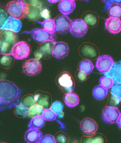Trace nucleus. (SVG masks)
Wrapping results in <instances>:
<instances>
[{"label": "nucleus", "mask_w": 121, "mask_h": 143, "mask_svg": "<svg viewBox=\"0 0 121 143\" xmlns=\"http://www.w3.org/2000/svg\"><path fill=\"white\" fill-rule=\"evenodd\" d=\"M21 91L11 81L2 80L0 81V111L11 109L20 103Z\"/></svg>", "instance_id": "1"}, {"label": "nucleus", "mask_w": 121, "mask_h": 143, "mask_svg": "<svg viewBox=\"0 0 121 143\" xmlns=\"http://www.w3.org/2000/svg\"><path fill=\"white\" fill-rule=\"evenodd\" d=\"M55 81L56 85L65 94L73 91L75 86L74 79L68 72H62L56 77Z\"/></svg>", "instance_id": "2"}, {"label": "nucleus", "mask_w": 121, "mask_h": 143, "mask_svg": "<svg viewBox=\"0 0 121 143\" xmlns=\"http://www.w3.org/2000/svg\"><path fill=\"white\" fill-rule=\"evenodd\" d=\"M31 50V46L28 42L20 41L14 45L11 54L16 59H24L29 56Z\"/></svg>", "instance_id": "3"}, {"label": "nucleus", "mask_w": 121, "mask_h": 143, "mask_svg": "<svg viewBox=\"0 0 121 143\" xmlns=\"http://www.w3.org/2000/svg\"><path fill=\"white\" fill-rule=\"evenodd\" d=\"M78 52L82 57L88 60L95 59L99 54L96 45L88 42L82 43L79 47Z\"/></svg>", "instance_id": "4"}, {"label": "nucleus", "mask_w": 121, "mask_h": 143, "mask_svg": "<svg viewBox=\"0 0 121 143\" xmlns=\"http://www.w3.org/2000/svg\"><path fill=\"white\" fill-rule=\"evenodd\" d=\"M25 2L23 0H17L9 2L6 7L5 12L9 16L18 19L23 16Z\"/></svg>", "instance_id": "5"}, {"label": "nucleus", "mask_w": 121, "mask_h": 143, "mask_svg": "<svg viewBox=\"0 0 121 143\" xmlns=\"http://www.w3.org/2000/svg\"><path fill=\"white\" fill-rule=\"evenodd\" d=\"M22 66L24 73L29 76L36 75L40 73L42 69L41 61L36 59L25 61Z\"/></svg>", "instance_id": "6"}, {"label": "nucleus", "mask_w": 121, "mask_h": 143, "mask_svg": "<svg viewBox=\"0 0 121 143\" xmlns=\"http://www.w3.org/2000/svg\"><path fill=\"white\" fill-rule=\"evenodd\" d=\"M88 28L85 23L81 19H75L71 21L69 32L73 36L80 38L85 35Z\"/></svg>", "instance_id": "7"}, {"label": "nucleus", "mask_w": 121, "mask_h": 143, "mask_svg": "<svg viewBox=\"0 0 121 143\" xmlns=\"http://www.w3.org/2000/svg\"><path fill=\"white\" fill-rule=\"evenodd\" d=\"M54 20L55 32L62 35L68 33L72 20L68 16L63 14L58 16L55 18Z\"/></svg>", "instance_id": "8"}, {"label": "nucleus", "mask_w": 121, "mask_h": 143, "mask_svg": "<svg viewBox=\"0 0 121 143\" xmlns=\"http://www.w3.org/2000/svg\"><path fill=\"white\" fill-rule=\"evenodd\" d=\"M22 33L30 34L36 42L40 44L47 41L55 40L53 34H51L41 28H35Z\"/></svg>", "instance_id": "9"}, {"label": "nucleus", "mask_w": 121, "mask_h": 143, "mask_svg": "<svg viewBox=\"0 0 121 143\" xmlns=\"http://www.w3.org/2000/svg\"><path fill=\"white\" fill-rule=\"evenodd\" d=\"M120 111L117 107L107 106L103 109L102 113L103 121L106 123L111 124L116 123L119 117Z\"/></svg>", "instance_id": "10"}, {"label": "nucleus", "mask_w": 121, "mask_h": 143, "mask_svg": "<svg viewBox=\"0 0 121 143\" xmlns=\"http://www.w3.org/2000/svg\"><path fill=\"white\" fill-rule=\"evenodd\" d=\"M114 63L111 56L104 55L100 56L97 58L95 67L99 72L104 74L109 71Z\"/></svg>", "instance_id": "11"}, {"label": "nucleus", "mask_w": 121, "mask_h": 143, "mask_svg": "<svg viewBox=\"0 0 121 143\" xmlns=\"http://www.w3.org/2000/svg\"><path fill=\"white\" fill-rule=\"evenodd\" d=\"M55 40L47 41L40 44L37 48L38 54L43 59H47L53 56Z\"/></svg>", "instance_id": "12"}, {"label": "nucleus", "mask_w": 121, "mask_h": 143, "mask_svg": "<svg viewBox=\"0 0 121 143\" xmlns=\"http://www.w3.org/2000/svg\"><path fill=\"white\" fill-rule=\"evenodd\" d=\"M80 126L84 136H91L94 135L98 128L96 122L89 118H84L81 122Z\"/></svg>", "instance_id": "13"}, {"label": "nucleus", "mask_w": 121, "mask_h": 143, "mask_svg": "<svg viewBox=\"0 0 121 143\" xmlns=\"http://www.w3.org/2000/svg\"><path fill=\"white\" fill-rule=\"evenodd\" d=\"M37 104L42 106L44 109H49L52 105V96L49 92L38 90L34 96Z\"/></svg>", "instance_id": "14"}, {"label": "nucleus", "mask_w": 121, "mask_h": 143, "mask_svg": "<svg viewBox=\"0 0 121 143\" xmlns=\"http://www.w3.org/2000/svg\"><path fill=\"white\" fill-rule=\"evenodd\" d=\"M69 52V48L67 44L63 42H56L53 51V56L58 59H62L66 57Z\"/></svg>", "instance_id": "15"}, {"label": "nucleus", "mask_w": 121, "mask_h": 143, "mask_svg": "<svg viewBox=\"0 0 121 143\" xmlns=\"http://www.w3.org/2000/svg\"><path fill=\"white\" fill-rule=\"evenodd\" d=\"M41 9V7L25 3L24 6V16L29 20H36L39 16Z\"/></svg>", "instance_id": "16"}, {"label": "nucleus", "mask_w": 121, "mask_h": 143, "mask_svg": "<svg viewBox=\"0 0 121 143\" xmlns=\"http://www.w3.org/2000/svg\"><path fill=\"white\" fill-rule=\"evenodd\" d=\"M81 19L85 22L88 28H91L95 27L98 24L99 17L95 12L88 11L83 13Z\"/></svg>", "instance_id": "17"}, {"label": "nucleus", "mask_w": 121, "mask_h": 143, "mask_svg": "<svg viewBox=\"0 0 121 143\" xmlns=\"http://www.w3.org/2000/svg\"><path fill=\"white\" fill-rule=\"evenodd\" d=\"M105 24L106 29L111 33L117 34L121 30V21L120 19L110 17L106 19Z\"/></svg>", "instance_id": "18"}, {"label": "nucleus", "mask_w": 121, "mask_h": 143, "mask_svg": "<svg viewBox=\"0 0 121 143\" xmlns=\"http://www.w3.org/2000/svg\"><path fill=\"white\" fill-rule=\"evenodd\" d=\"M104 74L111 77L114 84H121V61L114 62L109 71Z\"/></svg>", "instance_id": "19"}, {"label": "nucleus", "mask_w": 121, "mask_h": 143, "mask_svg": "<svg viewBox=\"0 0 121 143\" xmlns=\"http://www.w3.org/2000/svg\"><path fill=\"white\" fill-rule=\"evenodd\" d=\"M43 134L39 129H29L24 135L25 141L28 143H39Z\"/></svg>", "instance_id": "20"}, {"label": "nucleus", "mask_w": 121, "mask_h": 143, "mask_svg": "<svg viewBox=\"0 0 121 143\" xmlns=\"http://www.w3.org/2000/svg\"><path fill=\"white\" fill-rule=\"evenodd\" d=\"M76 4L73 0H61L58 5L60 12L63 15L67 16L72 12L75 8Z\"/></svg>", "instance_id": "21"}, {"label": "nucleus", "mask_w": 121, "mask_h": 143, "mask_svg": "<svg viewBox=\"0 0 121 143\" xmlns=\"http://www.w3.org/2000/svg\"><path fill=\"white\" fill-rule=\"evenodd\" d=\"M64 100L65 105L69 108H73L79 104V98L75 93L70 92L66 94L64 96Z\"/></svg>", "instance_id": "22"}, {"label": "nucleus", "mask_w": 121, "mask_h": 143, "mask_svg": "<svg viewBox=\"0 0 121 143\" xmlns=\"http://www.w3.org/2000/svg\"><path fill=\"white\" fill-rule=\"evenodd\" d=\"M81 139L82 143H104L106 142V137L100 133L95 134L91 136H84Z\"/></svg>", "instance_id": "23"}, {"label": "nucleus", "mask_w": 121, "mask_h": 143, "mask_svg": "<svg viewBox=\"0 0 121 143\" xmlns=\"http://www.w3.org/2000/svg\"><path fill=\"white\" fill-rule=\"evenodd\" d=\"M109 90V89H106L99 85L94 88L92 91L93 95L97 100H102L106 97Z\"/></svg>", "instance_id": "24"}, {"label": "nucleus", "mask_w": 121, "mask_h": 143, "mask_svg": "<svg viewBox=\"0 0 121 143\" xmlns=\"http://www.w3.org/2000/svg\"><path fill=\"white\" fill-rule=\"evenodd\" d=\"M2 55L0 60V66L4 69H9L13 66L15 58L11 54Z\"/></svg>", "instance_id": "25"}, {"label": "nucleus", "mask_w": 121, "mask_h": 143, "mask_svg": "<svg viewBox=\"0 0 121 143\" xmlns=\"http://www.w3.org/2000/svg\"><path fill=\"white\" fill-rule=\"evenodd\" d=\"M45 122V120L42 115L33 118L29 123V129L41 128L44 126Z\"/></svg>", "instance_id": "26"}, {"label": "nucleus", "mask_w": 121, "mask_h": 143, "mask_svg": "<svg viewBox=\"0 0 121 143\" xmlns=\"http://www.w3.org/2000/svg\"><path fill=\"white\" fill-rule=\"evenodd\" d=\"M107 12L110 17L119 19L121 17V4L116 3H113L107 10Z\"/></svg>", "instance_id": "27"}, {"label": "nucleus", "mask_w": 121, "mask_h": 143, "mask_svg": "<svg viewBox=\"0 0 121 143\" xmlns=\"http://www.w3.org/2000/svg\"><path fill=\"white\" fill-rule=\"evenodd\" d=\"M94 68L92 62L89 60L86 59L82 61L79 63L77 69L86 74H89L92 71Z\"/></svg>", "instance_id": "28"}, {"label": "nucleus", "mask_w": 121, "mask_h": 143, "mask_svg": "<svg viewBox=\"0 0 121 143\" xmlns=\"http://www.w3.org/2000/svg\"><path fill=\"white\" fill-rule=\"evenodd\" d=\"M20 103L24 107L28 109L37 104L35 100L34 96L30 94L23 96L21 98Z\"/></svg>", "instance_id": "29"}, {"label": "nucleus", "mask_w": 121, "mask_h": 143, "mask_svg": "<svg viewBox=\"0 0 121 143\" xmlns=\"http://www.w3.org/2000/svg\"><path fill=\"white\" fill-rule=\"evenodd\" d=\"M42 25V29L51 34L55 33V25L54 20L49 19L39 22Z\"/></svg>", "instance_id": "30"}, {"label": "nucleus", "mask_w": 121, "mask_h": 143, "mask_svg": "<svg viewBox=\"0 0 121 143\" xmlns=\"http://www.w3.org/2000/svg\"><path fill=\"white\" fill-rule=\"evenodd\" d=\"M13 44L3 41H0V54H11Z\"/></svg>", "instance_id": "31"}, {"label": "nucleus", "mask_w": 121, "mask_h": 143, "mask_svg": "<svg viewBox=\"0 0 121 143\" xmlns=\"http://www.w3.org/2000/svg\"><path fill=\"white\" fill-rule=\"evenodd\" d=\"M111 97L118 102H121V84H114L110 90Z\"/></svg>", "instance_id": "32"}, {"label": "nucleus", "mask_w": 121, "mask_h": 143, "mask_svg": "<svg viewBox=\"0 0 121 143\" xmlns=\"http://www.w3.org/2000/svg\"><path fill=\"white\" fill-rule=\"evenodd\" d=\"M29 109L24 107L20 103L15 107L14 113L16 116L21 118H24L28 116Z\"/></svg>", "instance_id": "33"}, {"label": "nucleus", "mask_w": 121, "mask_h": 143, "mask_svg": "<svg viewBox=\"0 0 121 143\" xmlns=\"http://www.w3.org/2000/svg\"><path fill=\"white\" fill-rule=\"evenodd\" d=\"M99 85L106 89L111 88L114 84L112 79L107 75L104 74L100 78Z\"/></svg>", "instance_id": "34"}, {"label": "nucleus", "mask_w": 121, "mask_h": 143, "mask_svg": "<svg viewBox=\"0 0 121 143\" xmlns=\"http://www.w3.org/2000/svg\"><path fill=\"white\" fill-rule=\"evenodd\" d=\"M44 110L41 106L36 104L29 109L28 116L33 118L40 115H42Z\"/></svg>", "instance_id": "35"}, {"label": "nucleus", "mask_w": 121, "mask_h": 143, "mask_svg": "<svg viewBox=\"0 0 121 143\" xmlns=\"http://www.w3.org/2000/svg\"><path fill=\"white\" fill-rule=\"evenodd\" d=\"M16 34L15 33L10 30H5L0 37V40L7 41L14 44Z\"/></svg>", "instance_id": "36"}, {"label": "nucleus", "mask_w": 121, "mask_h": 143, "mask_svg": "<svg viewBox=\"0 0 121 143\" xmlns=\"http://www.w3.org/2000/svg\"><path fill=\"white\" fill-rule=\"evenodd\" d=\"M22 26V22L19 19L11 16V31L15 33H18L20 31Z\"/></svg>", "instance_id": "37"}, {"label": "nucleus", "mask_w": 121, "mask_h": 143, "mask_svg": "<svg viewBox=\"0 0 121 143\" xmlns=\"http://www.w3.org/2000/svg\"><path fill=\"white\" fill-rule=\"evenodd\" d=\"M42 116L45 120L51 121L56 119V114L50 108L44 109Z\"/></svg>", "instance_id": "38"}, {"label": "nucleus", "mask_w": 121, "mask_h": 143, "mask_svg": "<svg viewBox=\"0 0 121 143\" xmlns=\"http://www.w3.org/2000/svg\"><path fill=\"white\" fill-rule=\"evenodd\" d=\"M54 137L57 143H68L69 140L68 136L64 132H58L55 135Z\"/></svg>", "instance_id": "39"}, {"label": "nucleus", "mask_w": 121, "mask_h": 143, "mask_svg": "<svg viewBox=\"0 0 121 143\" xmlns=\"http://www.w3.org/2000/svg\"><path fill=\"white\" fill-rule=\"evenodd\" d=\"M63 108L64 105L62 103L56 101L52 104L50 108L57 115L62 112Z\"/></svg>", "instance_id": "40"}, {"label": "nucleus", "mask_w": 121, "mask_h": 143, "mask_svg": "<svg viewBox=\"0 0 121 143\" xmlns=\"http://www.w3.org/2000/svg\"><path fill=\"white\" fill-rule=\"evenodd\" d=\"M75 75L77 79L81 82H84L89 78V74L84 73L79 70H77L76 72Z\"/></svg>", "instance_id": "41"}, {"label": "nucleus", "mask_w": 121, "mask_h": 143, "mask_svg": "<svg viewBox=\"0 0 121 143\" xmlns=\"http://www.w3.org/2000/svg\"><path fill=\"white\" fill-rule=\"evenodd\" d=\"M56 143V141L54 137L49 134L43 136L40 140L39 143Z\"/></svg>", "instance_id": "42"}, {"label": "nucleus", "mask_w": 121, "mask_h": 143, "mask_svg": "<svg viewBox=\"0 0 121 143\" xmlns=\"http://www.w3.org/2000/svg\"><path fill=\"white\" fill-rule=\"evenodd\" d=\"M9 16L6 13L1 12L0 13V27H2L8 19Z\"/></svg>", "instance_id": "43"}, {"label": "nucleus", "mask_w": 121, "mask_h": 143, "mask_svg": "<svg viewBox=\"0 0 121 143\" xmlns=\"http://www.w3.org/2000/svg\"><path fill=\"white\" fill-rule=\"evenodd\" d=\"M40 16L45 19V20L50 19V15L49 11L46 8L41 9Z\"/></svg>", "instance_id": "44"}, {"label": "nucleus", "mask_w": 121, "mask_h": 143, "mask_svg": "<svg viewBox=\"0 0 121 143\" xmlns=\"http://www.w3.org/2000/svg\"><path fill=\"white\" fill-rule=\"evenodd\" d=\"M104 2L105 3V5L104 7L105 11H107L109 6L113 3H116L121 4V0H104Z\"/></svg>", "instance_id": "45"}, {"label": "nucleus", "mask_w": 121, "mask_h": 143, "mask_svg": "<svg viewBox=\"0 0 121 143\" xmlns=\"http://www.w3.org/2000/svg\"><path fill=\"white\" fill-rule=\"evenodd\" d=\"M26 2H25L26 4H31L35 6L41 7L43 3V1L41 0H26Z\"/></svg>", "instance_id": "46"}, {"label": "nucleus", "mask_w": 121, "mask_h": 143, "mask_svg": "<svg viewBox=\"0 0 121 143\" xmlns=\"http://www.w3.org/2000/svg\"><path fill=\"white\" fill-rule=\"evenodd\" d=\"M116 123L117 125L121 128V112H120L119 117Z\"/></svg>", "instance_id": "47"}, {"label": "nucleus", "mask_w": 121, "mask_h": 143, "mask_svg": "<svg viewBox=\"0 0 121 143\" xmlns=\"http://www.w3.org/2000/svg\"><path fill=\"white\" fill-rule=\"evenodd\" d=\"M57 121L60 125V128L61 129H64L65 128V126L63 123H61L60 121L59 120H57Z\"/></svg>", "instance_id": "48"}, {"label": "nucleus", "mask_w": 121, "mask_h": 143, "mask_svg": "<svg viewBox=\"0 0 121 143\" xmlns=\"http://www.w3.org/2000/svg\"><path fill=\"white\" fill-rule=\"evenodd\" d=\"M59 118H62L63 117L64 115V113L63 112H62L56 115Z\"/></svg>", "instance_id": "49"}, {"label": "nucleus", "mask_w": 121, "mask_h": 143, "mask_svg": "<svg viewBox=\"0 0 121 143\" xmlns=\"http://www.w3.org/2000/svg\"><path fill=\"white\" fill-rule=\"evenodd\" d=\"M59 0H49L48 1L51 3H55L59 1Z\"/></svg>", "instance_id": "50"}]
</instances>
